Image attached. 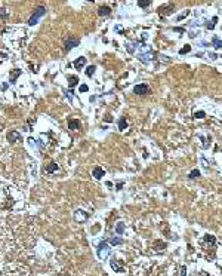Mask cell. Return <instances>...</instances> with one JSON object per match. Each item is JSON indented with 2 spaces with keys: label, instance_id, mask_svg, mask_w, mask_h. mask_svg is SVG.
<instances>
[{
  "label": "cell",
  "instance_id": "cell-36",
  "mask_svg": "<svg viewBox=\"0 0 222 276\" xmlns=\"http://www.w3.org/2000/svg\"><path fill=\"white\" fill-rule=\"evenodd\" d=\"M105 122H107V123H111V122H113V117H111L110 115H107V116H105Z\"/></svg>",
  "mask_w": 222,
  "mask_h": 276
},
{
  "label": "cell",
  "instance_id": "cell-38",
  "mask_svg": "<svg viewBox=\"0 0 222 276\" xmlns=\"http://www.w3.org/2000/svg\"><path fill=\"white\" fill-rule=\"evenodd\" d=\"M122 187H123V183H119L115 186V190H122Z\"/></svg>",
  "mask_w": 222,
  "mask_h": 276
},
{
  "label": "cell",
  "instance_id": "cell-4",
  "mask_svg": "<svg viewBox=\"0 0 222 276\" xmlns=\"http://www.w3.org/2000/svg\"><path fill=\"white\" fill-rule=\"evenodd\" d=\"M6 138H8L9 144H15L16 141L21 140V134H19L18 131H9L8 135H6Z\"/></svg>",
  "mask_w": 222,
  "mask_h": 276
},
{
  "label": "cell",
  "instance_id": "cell-13",
  "mask_svg": "<svg viewBox=\"0 0 222 276\" xmlns=\"http://www.w3.org/2000/svg\"><path fill=\"white\" fill-rule=\"evenodd\" d=\"M110 14H111V8H108V6H101L98 9V15L99 17H108Z\"/></svg>",
  "mask_w": 222,
  "mask_h": 276
},
{
  "label": "cell",
  "instance_id": "cell-11",
  "mask_svg": "<svg viewBox=\"0 0 222 276\" xmlns=\"http://www.w3.org/2000/svg\"><path fill=\"white\" fill-rule=\"evenodd\" d=\"M92 175L96 178V180H101L104 175H105V172H104V169L101 168V166H95L93 168V171H92Z\"/></svg>",
  "mask_w": 222,
  "mask_h": 276
},
{
  "label": "cell",
  "instance_id": "cell-28",
  "mask_svg": "<svg viewBox=\"0 0 222 276\" xmlns=\"http://www.w3.org/2000/svg\"><path fill=\"white\" fill-rule=\"evenodd\" d=\"M188 52H191V45H185L182 49H179V54H181V55H185V54H188Z\"/></svg>",
  "mask_w": 222,
  "mask_h": 276
},
{
  "label": "cell",
  "instance_id": "cell-26",
  "mask_svg": "<svg viewBox=\"0 0 222 276\" xmlns=\"http://www.w3.org/2000/svg\"><path fill=\"white\" fill-rule=\"evenodd\" d=\"M95 70H96L95 66H89V67L86 68V76H87V77H92L93 74H95Z\"/></svg>",
  "mask_w": 222,
  "mask_h": 276
},
{
  "label": "cell",
  "instance_id": "cell-1",
  "mask_svg": "<svg viewBox=\"0 0 222 276\" xmlns=\"http://www.w3.org/2000/svg\"><path fill=\"white\" fill-rule=\"evenodd\" d=\"M46 15V8L45 6H38L36 10H34V14L30 17L28 19V26H36V24L38 22V19H40L42 17Z\"/></svg>",
  "mask_w": 222,
  "mask_h": 276
},
{
  "label": "cell",
  "instance_id": "cell-17",
  "mask_svg": "<svg viewBox=\"0 0 222 276\" xmlns=\"http://www.w3.org/2000/svg\"><path fill=\"white\" fill-rule=\"evenodd\" d=\"M110 244H111V245H123L124 241L122 239V237H119V236H113L111 239H110Z\"/></svg>",
  "mask_w": 222,
  "mask_h": 276
},
{
  "label": "cell",
  "instance_id": "cell-23",
  "mask_svg": "<svg viewBox=\"0 0 222 276\" xmlns=\"http://www.w3.org/2000/svg\"><path fill=\"white\" fill-rule=\"evenodd\" d=\"M216 22H218V17H213L212 21H209V22L206 24V28H207V30H213L215 26H216Z\"/></svg>",
  "mask_w": 222,
  "mask_h": 276
},
{
  "label": "cell",
  "instance_id": "cell-2",
  "mask_svg": "<svg viewBox=\"0 0 222 276\" xmlns=\"http://www.w3.org/2000/svg\"><path fill=\"white\" fill-rule=\"evenodd\" d=\"M96 253H98V257H99L101 260H105V258L110 255V253H111L110 244H108V242H101V244L98 245V248H96Z\"/></svg>",
  "mask_w": 222,
  "mask_h": 276
},
{
  "label": "cell",
  "instance_id": "cell-30",
  "mask_svg": "<svg viewBox=\"0 0 222 276\" xmlns=\"http://www.w3.org/2000/svg\"><path fill=\"white\" fill-rule=\"evenodd\" d=\"M150 5H151L150 0H147V2H138V6H139V8H148Z\"/></svg>",
  "mask_w": 222,
  "mask_h": 276
},
{
  "label": "cell",
  "instance_id": "cell-6",
  "mask_svg": "<svg viewBox=\"0 0 222 276\" xmlns=\"http://www.w3.org/2000/svg\"><path fill=\"white\" fill-rule=\"evenodd\" d=\"M65 49L67 51H70V49H73V48H76V46H79V43H80V40L77 39V37H68V39H65Z\"/></svg>",
  "mask_w": 222,
  "mask_h": 276
},
{
  "label": "cell",
  "instance_id": "cell-27",
  "mask_svg": "<svg viewBox=\"0 0 222 276\" xmlns=\"http://www.w3.org/2000/svg\"><path fill=\"white\" fill-rule=\"evenodd\" d=\"M199 138L201 140V146H203V148H207V147H209V138L204 137V135H200Z\"/></svg>",
  "mask_w": 222,
  "mask_h": 276
},
{
  "label": "cell",
  "instance_id": "cell-15",
  "mask_svg": "<svg viewBox=\"0 0 222 276\" xmlns=\"http://www.w3.org/2000/svg\"><path fill=\"white\" fill-rule=\"evenodd\" d=\"M45 171H46L47 174H54L55 171H58V165L55 164V162H50V164L45 168Z\"/></svg>",
  "mask_w": 222,
  "mask_h": 276
},
{
  "label": "cell",
  "instance_id": "cell-24",
  "mask_svg": "<svg viewBox=\"0 0 222 276\" xmlns=\"http://www.w3.org/2000/svg\"><path fill=\"white\" fill-rule=\"evenodd\" d=\"M127 128V120H126V117H120V120H119V129L120 131H124Z\"/></svg>",
  "mask_w": 222,
  "mask_h": 276
},
{
  "label": "cell",
  "instance_id": "cell-41",
  "mask_svg": "<svg viewBox=\"0 0 222 276\" xmlns=\"http://www.w3.org/2000/svg\"><path fill=\"white\" fill-rule=\"evenodd\" d=\"M201 164H203V166H206V168H207V166H209V165H207V162H206V160H204V159H201Z\"/></svg>",
  "mask_w": 222,
  "mask_h": 276
},
{
  "label": "cell",
  "instance_id": "cell-16",
  "mask_svg": "<svg viewBox=\"0 0 222 276\" xmlns=\"http://www.w3.org/2000/svg\"><path fill=\"white\" fill-rule=\"evenodd\" d=\"M203 241H204L206 244H210V245H215V242H216V237H215L213 235H204V237H203Z\"/></svg>",
  "mask_w": 222,
  "mask_h": 276
},
{
  "label": "cell",
  "instance_id": "cell-12",
  "mask_svg": "<svg viewBox=\"0 0 222 276\" xmlns=\"http://www.w3.org/2000/svg\"><path fill=\"white\" fill-rule=\"evenodd\" d=\"M136 48H141V43L139 42H133V43H126V51L129 54H133L136 51Z\"/></svg>",
  "mask_w": 222,
  "mask_h": 276
},
{
  "label": "cell",
  "instance_id": "cell-8",
  "mask_svg": "<svg viewBox=\"0 0 222 276\" xmlns=\"http://www.w3.org/2000/svg\"><path fill=\"white\" fill-rule=\"evenodd\" d=\"M153 57H154V54H153L151 51H148V52H142V54H139V61L144 62V64H148L150 61H153Z\"/></svg>",
  "mask_w": 222,
  "mask_h": 276
},
{
  "label": "cell",
  "instance_id": "cell-37",
  "mask_svg": "<svg viewBox=\"0 0 222 276\" xmlns=\"http://www.w3.org/2000/svg\"><path fill=\"white\" fill-rule=\"evenodd\" d=\"M160 59H162V61H166V62H170V59H169L167 57H164V55H162V57H160Z\"/></svg>",
  "mask_w": 222,
  "mask_h": 276
},
{
  "label": "cell",
  "instance_id": "cell-31",
  "mask_svg": "<svg viewBox=\"0 0 222 276\" xmlns=\"http://www.w3.org/2000/svg\"><path fill=\"white\" fill-rule=\"evenodd\" d=\"M188 15H190V10L187 9V10H184V12H182V14H181V15L178 17V21H181V19H184V18H185V17H188Z\"/></svg>",
  "mask_w": 222,
  "mask_h": 276
},
{
  "label": "cell",
  "instance_id": "cell-29",
  "mask_svg": "<svg viewBox=\"0 0 222 276\" xmlns=\"http://www.w3.org/2000/svg\"><path fill=\"white\" fill-rule=\"evenodd\" d=\"M194 117H195V119H204V117H206V113H204L203 110L195 111V113H194Z\"/></svg>",
  "mask_w": 222,
  "mask_h": 276
},
{
  "label": "cell",
  "instance_id": "cell-33",
  "mask_svg": "<svg viewBox=\"0 0 222 276\" xmlns=\"http://www.w3.org/2000/svg\"><path fill=\"white\" fill-rule=\"evenodd\" d=\"M0 17H2V18H8V14H6V9H5V8L0 9Z\"/></svg>",
  "mask_w": 222,
  "mask_h": 276
},
{
  "label": "cell",
  "instance_id": "cell-39",
  "mask_svg": "<svg viewBox=\"0 0 222 276\" xmlns=\"http://www.w3.org/2000/svg\"><path fill=\"white\" fill-rule=\"evenodd\" d=\"M148 39V33H142V40H147Z\"/></svg>",
  "mask_w": 222,
  "mask_h": 276
},
{
  "label": "cell",
  "instance_id": "cell-5",
  "mask_svg": "<svg viewBox=\"0 0 222 276\" xmlns=\"http://www.w3.org/2000/svg\"><path fill=\"white\" fill-rule=\"evenodd\" d=\"M110 266H111V269H113L114 272H119V273H123V272H124L123 263H122L120 260H115V258H113V260L110 261Z\"/></svg>",
  "mask_w": 222,
  "mask_h": 276
},
{
  "label": "cell",
  "instance_id": "cell-32",
  "mask_svg": "<svg viewBox=\"0 0 222 276\" xmlns=\"http://www.w3.org/2000/svg\"><path fill=\"white\" fill-rule=\"evenodd\" d=\"M79 91H80V92H87V91H89V88H87V85H80Z\"/></svg>",
  "mask_w": 222,
  "mask_h": 276
},
{
  "label": "cell",
  "instance_id": "cell-34",
  "mask_svg": "<svg viewBox=\"0 0 222 276\" xmlns=\"http://www.w3.org/2000/svg\"><path fill=\"white\" fill-rule=\"evenodd\" d=\"M181 276H187V267L185 266L181 267Z\"/></svg>",
  "mask_w": 222,
  "mask_h": 276
},
{
  "label": "cell",
  "instance_id": "cell-25",
  "mask_svg": "<svg viewBox=\"0 0 222 276\" xmlns=\"http://www.w3.org/2000/svg\"><path fill=\"white\" fill-rule=\"evenodd\" d=\"M123 232H124V223H117V226H115V233L117 235H123Z\"/></svg>",
  "mask_w": 222,
  "mask_h": 276
},
{
  "label": "cell",
  "instance_id": "cell-14",
  "mask_svg": "<svg viewBox=\"0 0 222 276\" xmlns=\"http://www.w3.org/2000/svg\"><path fill=\"white\" fill-rule=\"evenodd\" d=\"M19 76H21V70H18V68L12 70V71H10V83H15Z\"/></svg>",
  "mask_w": 222,
  "mask_h": 276
},
{
  "label": "cell",
  "instance_id": "cell-18",
  "mask_svg": "<svg viewBox=\"0 0 222 276\" xmlns=\"http://www.w3.org/2000/svg\"><path fill=\"white\" fill-rule=\"evenodd\" d=\"M199 177H201V172H200L199 169H192V171L188 174V178H190V180H195V178H199Z\"/></svg>",
  "mask_w": 222,
  "mask_h": 276
},
{
  "label": "cell",
  "instance_id": "cell-21",
  "mask_svg": "<svg viewBox=\"0 0 222 276\" xmlns=\"http://www.w3.org/2000/svg\"><path fill=\"white\" fill-rule=\"evenodd\" d=\"M77 83H79V77H77V76H70V77H68V86H70V88L77 86Z\"/></svg>",
  "mask_w": 222,
  "mask_h": 276
},
{
  "label": "cell",
  "instance_id": "cell-40",
  "mask_svg": "<svg viewBox=\"0 0 222 276\" xmlns=\"http://www.w3.org/2000/svg\"><path fill=\"white\" fill-rule=\"evenodd\" d=\"M115 30L119 31V33H122L123 31V28H122V26H115Z\"/></svg>",
  "mask_w": 222,
  "mask_h": 276
},
{
  "label": "cell",
  "instance_id": "cell-35",
  "mask_svg": "<svg viewBox=\"0 0 222 276\" xmlns=\"http://www.w3.org/2000/svg\"><path fill=\"white\" fill-rule=\"evenodd\" d=\"M209 58L215 61V59H218V55H216V54H213V52H210V54H209Z\"/></svg>",
  "mask_w": 222,
  "mask_h": 276
},
{
  "label": "cell",
  "instance_id": "cell-10",
  "mask_svg": "<svg viewBox=\"0 0 222 276\" xmlns=\"http://www.w3.org/2000/svg\"><path fill=\"white\" fill-rule=\"evenodd\" d=\"M68 129H71V131L80 129V122L77 119H68Z\"/></svg>",
  "mask_w": 222,
  "mask_h": 276
},
{
  "label": "cell",
  "instance_id": "cell-20",
  "mask_svg": "<svg viewBox=\"0 0 222 276\" xmlns=\"http://www.w3.org/2000/svg\"><path fill=\"white\" fill-rule=\"evenodd\" d=\"M154 246H155V249H157V251H162V249H164V248L167 246V244L163 242V241H154Z\"/></svg>",
  "mask_w": 222,
  "mask_h": 276
},
{
  "label": "cell",
  "instance_id": "cell-19",
  "mask_svg": "<svg viewBox=\"0 0 222 276\" xmlns=\"http://www.w3.org/2000/svg\"><path fill=\"white\" fill-rule=\"evenodd\" d=\"M172 10H173V6L172 5H169L167 8H160L159 9V12L162 15H169V14H172Z\"/></svg>",
  "mask_w": 222,
  "mask_h": 276
},
{
  "label": "cell",
  "instance_id": "cell-7",
  "mask_svg": "<svg viewBox=\"0 0 222 276\" xmlns=\"http://www.w3.org/2000/svg\"><path fill=\"white\" fill-rule=\"evenodd\" d=\"M74 220L79 221V223L86 221V220H87V212H85L83 209H77V211L74 212Z\"/></svg>",
  "mask_w": 222,
  "mask_h": 276
},
{
  "label": "cell",
  "instance_id": "cell-22",
  "mask_svg": "<svg viewBox=\"0 0 222 276\" xmlns=\"http://www.w3.org/2000/svg\"><path fill=\"white\" fill-rule=\"evenodd\" d=\"M212 46H215L216 49H221V48H222V40L219 39L218 36H215L213 39H212Z\"/></svg>",
  "mask_w": 222,
  "mask_h": 276
},
{
  "label": "cell",
  "instance_id": "cell-9",
  "mask_svg": "<svg viewBox=\"0 0 222 276\" xmlns=\"http://www.w3.org/2000/svg\"><path fill=\"white\" fill-rule=\"evenodd\" d=\"M86 61H87V59H86L85 57H80V58H77V59L73 62V66H74L77 70H82V68L86 66Z\"/></svg>",
  "mask_w": 222,
  "mask_h": 276
},
{
  "label": "cell",
  "instance_id": "cell-3",
  "mask_svg": "<svg viewBox=\"0 0 222 276\" xmlns=\"http://www.w3.org/2000/svg\"><path fill=\"white\" fill-rule=\"evenodd\" d=\"M150 92V86L145 85V83H141V85H136L133 88V94L136 95H147Z\"/></svg>",
  "mask_w": 222,
  "mask_h": 276
}]
</instances>
